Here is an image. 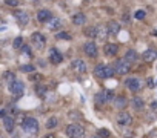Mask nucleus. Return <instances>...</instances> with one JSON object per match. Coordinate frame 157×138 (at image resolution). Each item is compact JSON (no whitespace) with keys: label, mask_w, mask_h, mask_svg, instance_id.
<instances>
[{"label":"nucleus","mask_w":157,"mask_h":138,"mask_svg":"<svg viewBox=\"0 0 157 138\" xmlns=\"http://www.w3.org/2000/svg\"><path fill=\"white\" fill-rule=\"evenodd\" d=\"M94 74H96L97 78L108 80V78L114 77L116 71H114V66H109V64H97L96 69H94Z\"/></svg>","instance_id":"obj_1"},{"label":"nucleus","mask_w":157,"mask_h":138,"mask_svg":"<svg viewBox=\"0 0 157 138\" xmlns=\"http://www.w3.org/2000/svg\"><path fill=\"white\" fill-rule=\"evenodd\" d=\"M66 135L69 138H85V127L78 123H71L66 126Z\"/></svg>","instance_id":"obj_2"},{"label":"nucleus","mask_w":157,"mask_h":138,"mask_svg":"<svg viewBox=\"0 0 157 138\" xmlns=\"http://www.w3.org/2000/svg\"><path fill=\"white\" fill-rule=\"evenodd\" d=\"M22 129L28 133H37L39 132V121L33 117H26L22 121Z\"/></svg>","instance_id":"obj_3"},{"label":"nucleus","mask_w":157,"mask_h":138,"mask_svg":"<svg viewBox=\"0 0 157 138\" xmlns=\"http://www.w3.org/2000/svg\"><path fill=\"white\" fill-rule=\"evenodd\" d=\"M113 66H114V71H116L117 75H126V74L131 71V64H129L125 58L116 60V63H114Z\"/></svg>","instance_id":"obj_4"},{"label":"nucleus","mask_w":157,"mask_h":138,"mask_svg":"<svg viewBox=\"0 0 157 138\" xmlns=\"http://www.w3.org/2000/svg\"><path fill=\"white\" fill-rule=\"evenodd\" d=\"M31 43L34 45V48L37 51H43L45 46H46V38L43 37V34L40 32H33L31 34Z\"/></svg>","instance_id":"obj_5"},{"label":"nucleus","mask_w":157,"mask_h":138,"mask_svg":"<svg viewBox=\"0 0 157 138\" xmlns=\"http://www.w3.org/2000/svg\"><path fill=\"white\" fill-rule=\"evenodd\" d=\"M10 92H11L14 97H22V95L25 94V85H23V82H19V80L13 82V83L10 85Z\"/></svg>","instance_id":"obj_6"},{"label":"nucleus","mask_w":157,"mask_h":138,"mask_svg":"<svg viewBox=\"0 0 157 138\" xmlns=\"http://www.w3.org/2000/svg\"><path fill=\"white\" fill-rule=\"evenodd\" d=\"M71 69L74 72H77V74H83V72H86L88 66H86V63L82 58H75V60L71 61Z\"/></svg>","instance_id":"obj_7"},{"label":"nucleus","mask_w":157,"mask_h":138,"mask_svg":"<svg viewBox=\"0 0 157 138\" xmlns=\"http://www.w3.org/2000/svg\"><path fill=\"white\" fill-rule=\"evenodd\" d=\"M125 85H126L128 91H131V92H139L140 88H142V83H140V80L137 77H129Z\"/></svg>","instance_id":"obj_8"},{"label":"nucleus","mask_w":157,"mask_h":138,"mask_svg":"<svg viewBox=\"0 0 157 138\" xmlns=\"http://www.w3.org/2000/svg\"><path fill=\"white\" fill-rule=\"evenodd\" d=\"M108 35H109L108 26H105V25L96 26V38H97L99 42H105V40L108 38Z\"/></svg>","instance_id":"obj_9"},{"label":"nucleus","mask_w":157,"mask_h":138,"mask_svg":"<svg viewBox=\"0 0 157 138\" xmlns=\"http://www.w3.org/2000/svg\"><path fill=\"white\" fill-rule=\"evenodd\" d=\"M49 61H51L52 64H60V63L63 61L62 52H60L59 49H56V48H51V49H49Z\"/></svg>","instance_id":"obj_10"},{"label":"nucleus","mask_w":157,"mask_h":138,"mask_svg":"<svg viewBox=\"0 0 157 138\" xmlns=\"http://www.w3.org/2000/svg\"><path fill=\"white\" fill-rule=\"evenodd\" d=\"M83 51H85V54H86L88 57H91V58H96V57H97V54H99L97 46H96V43H94V42H88V43H85Z\"/></svg>","instance_id":"obj_11"},{"label":"nucleus","mask_w":157,"mask_h":138,"mask_svg":"<svg viewBox=\"0 0 157 138\" xmlns=\"http://www.w3.org/2000/svg\"><path fill=\"white\" fill-rule=\"evenodd\" d=\"M2 121H3V127H5V130H6L8 133H13L14 129H16V121H14L13 115H6V117H3Z\"/></svg>","instance_id":"obj_12"},{"label":"nucleus","mask_w":157,"mask_h":138,"mask_svg":"<svg viewBox=\"0 0 157 138\" xmlns=\"http://www.w3.org/2000/svg\"><path fill=\"white\" fill-rule=\"evenodd\" d=\"M117 123H119L120 126H129V124L132 123V118H131V115H129L128 112L120 111V114L117 115Z\"/></svg>","instance_id":"obj_13"},{"label":"nucleus","mask_w":157,"mask_h":138,"mask_svg":"<svg viewBox=\"0 0 157 138\" xmlns=\"http://www.w3.org/2000/svg\"><path fill=\"white\" fill-rule=\"evenodd\" d=\"M14 17H16V20H17V23H19L20 26H26V25L29 23V16H28V13H25V11H17V13L14 14Z\"/></svg>","instance_id":"obj_14"},{"label":"nucleus","mask_w":157,"mask_h":138,"mask_svg":"<svg viewBox=\"0 0 157 138\" xmlns=\"http://www.w3.org/2000/svg\"><path fill=\"white\" fill-rule=\"evenodd\" d=\"M103 52L106 57H116L117 52H119V46L116 43H106L105 48H103Z\"/></svg>","instance_id":"obj_15"},{"label":"nucleus","mask_w":157,"mask_h":138,"mask_svg":"<svg viewBox=\"0 0 157 138\" xmlns=\"http://www.w3.org/2000/svg\"><path fill=\"white\" fill-rule=\"evenodd\" d=\"M51 19H52V16H51V13H49L48 9H40V11H37V20H39V22L48 23Z\"/></svg>","instance_id":"obj_16"},{"label":"nucleus","mask_w":157,"mask_h":138,"mask_svg":"<svg viewBox=\"0 0 157 138\" xmlns=\"http://www.w3.org/2000/svg\"><path fill=\"white\" fill-rule=\"evenodd\" d=\"M48 29L49 31H57V29H62V20L59 17H52L48 23H46Z\"/></svg>","instance_id":"obj_17"},{"label":"nucleus","mask_w":157,"mask_h":138,"mask_svg":"<svg viewBox=\"0 0 157 138\" xmlns=\"http://www.w3.org/2000/svg\"><path fill=\"white\" fill-rule=\"evenodd\" d=\"M72 23L74 25H77V26H83L85 25V22H86V16L83 14V13H77V14H74L72 16Z\"/></svg>","instance_id":"obj_18"},{"label":"nucleus","mask_w":157,"mask_h":138,"mask_svg":"<svg viewBox=\"0 0 157 138\" xmlns=\"http://www.w3.org/2000/svg\"><path fill=\"white\" fill-rule=\"evenodd\" d=\"M106 26H108V31H109L111 35H117V34L120 32V23L116 22V20H111Z\"/></svg>","instance_id":"obj_19"},{"label":"nucleus","mask_w":157,"mask_h":138,"mask_svg":"<svg viewBox=\"0 0 157 138\" xmlns=\"http://www.w3.org/2000/svg\"><path fill=\"white\" fill-rule=\"evenodd\" d=\"M155 58H157V51H154V49H146V51L143 52V60H145V61L151 63V61H154Z\"/></svg>","instance_id":"obj_20"},{"label":"nucleus","mask_w":157,"mask_h":138,"mask_svg":"<svg viewBox=\"0 0 157 138\" xmlns=\"http://www.w3.org/2000/svg\"><path fill=\"white\" fill-rule=\"evenodd\" d=\"M137 58H139V54L134 49H129V51L125 52V60L128 63H134V61H137Z\"/></svg>","instance_id":"obj_21"},{"label":"nucleus","mask_w":157,"mask_h":138,"mask_svg":"<svg viewBox=\"0 0 157 138\" xmlns=\"http://www.w3.org/2000/svg\"><path fill=\"white\" fill-rule=\"evenodd\" d=\"M114 104H116V107H117V109L123 111V109L128 106V100H126L123 95H120V97H117V98L114 100Z\"/></svg>","instance_id":"obj_22"},{"label":"nucleus","mask_w":157,"mask_h":138,"mask_svg":"<svg viewBox=\"0 0 157 138\" xmlns=\"http://www.w3.org/2000/svg\"><path fill=\"white\" fill-rule=\"evenodd\" d=\"M131 106H132L136 111H142V109L145 107V101H143L140 97H134V98L131 100Z\"/></svg>","instance_id":"obj_23"},{"label":"nucleus","mask_w":157,"mask_h":138,"mask_svg":"<svg viewBox=\"0 0 157 138\" xmlns=\"http://www.w3.org/2000/svg\"><path fill=\"white\" fill-rule=\"evenodd\" d=\"M102 94H103V98H105V101L106 103H111V101H114L116 98H114V92L113 91H109V89H103L102 91Z\"/></svg>","instance_id":"obj_24"},{"label":"nucleus","mask_w":157,"mask_h":138,"mask_svg":"<svg viewBox=\"0 0 157 138\" xmlns=\"http://www.w3.org/2000/svg\"><path fill=\"white\" fill-rule=\"evenodd\" d=\"M59 126V120L56 117H49L46 120V129H56Z\"/></svg>","instance_id":"obj_25"},{"label":"nucleus","mask_w":157,"mask_h":138,"mask_svg":"<svg viewBox=\"0 0 157 138\" xmlns=\"http://www.w3.org/2000/svg\"><path fill=\"white\" fill-rule=\"evenodd\" d=\"M23 46H25V40H23V37H16L14 42H13V48H14V49H22Z\"/></svg>","instance_id":"obj_26"},{"label":"nucleus","mask_w":157,"mask_h":138,"mask_svg":"<svg viewBox=\"0 0 157 138\" xmlns=\"http://www.w3.org/2000/svg\"><path fill=\"white\" fill-rule=\"evenodd\" d=\"M20 71L25 72V74H31V72L36 71V66H34V64H29V63H28V64H22V66H20Z\"/></svg>","instance_id":"obj_27"},{"label":"nucleus","mask_w":157,"mask_h":138,"mask_svg":"<svg viewBox=\"0 0 157 138\" xmlns=\"http://www.w3.org/2000/svg\"><path fill=\"white\" fill-rule=\"evenodd\" d=\"M56 38L57 40H65V42H69L71 40V34L69 32H65V31H60L56 34Z\"/></svg>","instance_id":"obj_28"},{"label":"nucleus","mask_w":157,"mask_h":138,"mask_svg":"<svg viewBox=\"0 0 157 138\" xmlns=\"http://www.w3.org/2000/svg\"><path fill=\"white\" fill-rule=\"evenodd\" d=\"M3 80H5L8 85H11L13 82H16V75H14V72H11V71L5 72V74H3Z\"/></svg>","instance_id":"obj_29"},{"label":"nucleus","mask_w":157,"mask_h":138,"mask_svg":"<svg viewBox=\"0 0 157 138\" xmlns=\"http://www.w3.org/2000/svg\"><path fill=\"white\" fill-rule=\"evenodd\" d=\"M94 100H96V104H99V106H102V104H105V103H106V101H105V98H103V94H102V92L96 94Z\"/></svg>","instance_id":"obj_30"},{"label":"nucleus","mask_w":157,"mask_h":138,"mask_svg":"<svg viewBox=\"0 0 157 138\" xmlns=\"http://www.w3.org/2000/svg\"><path fill=\"white\" fill-rule=\"evenodd\" d=\"M83 32H85V35H88V37H91V38H96V26H94V28H88V29H85Z\"/></svg>","instance_id":"obj_31"},{"label":"nucleus","mask_w":157,"mask_h":138,"mask_svg":"<svg viewBox=\"0 0 157 138\" xmlns=\"http://www.w3.org/2000/svg\"><path fill=\"white\" fill-rule=\"evenodd\" d=\"M46 92H48V89H46L45 86H37V88H36V94H39L40 97H45Z\"/></svg>","instance_id":"obj_32"},{"label":"nucleus","mask_w":157,"mask_h":138,"mask_svg":"<svg viewBox=\"0 0 157 138\" xmlns=\"http://www.w3.org/2000/svg\"><path fill=\"white\" fill-rule=\"evenodd\" d=\"M5 2V5H8V6H11V8H17L20 3H19V0H3Z\"/></svg>","instance_id":"obj_33"},{"label":"nucleus","mask_w":157,"mask_h":138,"mask_svg":"<svg viewBox=\"0 0 157 138\" xmlns=\"http://www.w3.org/2000/svg\"><path fill=\"white\" fill-rule=\"evenodd\" d=\"M145 16H146V13H145L143 9H139V11H136V14H134V17H136L137 20H143Z\"/></svg>","instance_id":"obj_34"},{"label":"nucleus","mask_w":157,"mask_h":138,"mask_svg":"<svg viewBox=\"0 0 157 138\" xmlns=\"http://www.w3.org/2000/svg\"><path fill=\"white\" fill-rule=\"evenodd\" d=\"M22 52H23L25 55H28V57H33V52H31V46H29V45H25V46L22 48Z\"/></svg>","instance_id":"obj_35"},{"label":"nucleus","mask_w":157,"mask_h":138,"mask_svg":"<svg viewBox=\"0 0 157 138\" xmlns=\"http://www.w3.org/2000/svg\"><path fill=\"white\" fill-rule=\"evenodd\" d=\"M97 135H100V136H102V138H108V136H109V135H111V133H109V132H108V130H106V129H100V130H99V133H97Z\"/></svg>","instance_id":"obj_36"},{"label":"nucleus","mask_w":157,"mask_h":138,"mask_svg":"<svg viewBox=\"0 0 157 138\" xmlns=\"http://www.w3.org/2000/svg\"><path fill=\"white\" fill-rule=\"evenodd\" d=\"M69 117L75 118V120H80V114H78V112H69Z\"/></svg>","instance_id":"obj_37"},{"label":"nucleus","mask_w":157,"mask_h":138,"mask_svg":"<svg viewBox=\"0 0 157 138\" xmlns=\"http://www.w3.org/2000/svg\"><path fill=\"white\" fill-rule=\"evenodd\" d=\"M122 20H123V22H129V17L125 14V16H122Z\"/></svg>","instance_id":"obj_38"},{"label":"nucleus","mask_w":157,"mask_h":138,"mask_svg":"<svg viewBox=\"0 0 157 138\" xmlns=\"http://www.w3.org/2000/svg\"><path fill=\"white\" fill-rule=\"evenodd\" d=\"M43 138H56V136H54V135H45Z\"/></svg>","instance_id":"obj_39"},{"label":"nucleus","mask_w":157,"mask_h":138,"mask_svg":"<svg viewBox=\"0 0 157 138\" xmlns=\"http://www.w3.org/2000/svg\"><path fill=\"white\" fill-rule=\"evenodd\" d=\"M93 138H102V136H100V135H94Z\"/></svg>","instance_id":"obj_40"},{"label":"nucleus","mask_w":157,"mask_h":138,"mask_svg":"<svg viewBox=\"0 0 157 138\" xmlns=\"http://www.w3.org/2000/svg\"><path fill=\"white\" fill-rule=\"evenodd\" d=\"M14 138H20V136H14Z\"/></svg>","instance_id":"obj_41"}]
</instances>
